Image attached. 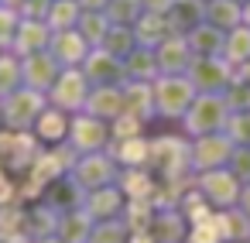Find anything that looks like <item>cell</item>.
Listing matches in <instances>:
<instances>
[{
	"instance_id": "13",
	"label": "cell",
	"mask_w": 250,
	"mask_h": 243,
	"mask_svg": "<svg viewBox=\"0 0 250 243\" xmlns=\"http://www.w3.org/2000/svg\"><path fill=\"white\" fill-rule=\"evenodd\" d=\"M117 236H120V229H117V226H110V229H100V243H117Z\"/></svg>"
},
{
	"instance_id": "4",
	"label": "cell",
	"mask_w": 250,
	"mask_h": 243,
	"mask_svg": "<svg viewBox=\"0 0 250 243\" xmlns=\"http://www.w3.org/2000/svg\"><path fill=\"white\" fill-rule=\"evenodd\" d=\"M165 113H178L182 106H185V100H188V89L185 86H178V82H165Z\"/></svg>"
},
{
	"instance_id": "10",
	"label": "cell",
	"mask_w": 250,
	"mask_h": 243,
	"mask_svg": "<svg viewBox=\"0 0 250 243\" xmlns=\"http://www.w3.org/2000/svg\"><path fill=\"white\" fill-rule=\"evenodd\" d=\"M89 209H93L96 216H103V209H106V216H110V209H117V195H113V192H100Z\"/></svg>"
},
{
	"instance_id": "15",
	"label": "cell",
	"mask_w": 250,
	"mask_h": 243,
	"mask_svg": "<svg viewBox=\"0 0 250 243\" xmlns=\"http://www.w3.org/2000/svg\"><path fill=\"white\" fill-rule=\"evenodd\" d=\"M137 243H147V236H137Z\"/></svg>"
},
{
	"instance_id": "7",
	"label": "cell",
	"mask_w": 250,
	"mask_h": 243,
	"mask_svg": "<svg viewBox=\"0 0 250 243\" xmlns=\"http://www.w3.org/2000/svg\"><path fill=\"white\" fill-rule=\"evenodd\" d=\"M223 154H226V144H216V141H209V144L199 147V161L202 164H219Z\"/></svg>"
},
{
	"instance_id": "12",
	"label": "cell",
	"mask_w": 250,
	"mask_h": 243,
	"mask_svg": "<svg viewBox=\"0 0 250 243\" xmlns=\"http://www.w3.org/2000/svg\"><path fill=\"white\" fill-rule=\"evenodd\" d=\"M11 192H14V188H11V182H7V175H4V171H0V202H7V199H11Z\"/></svg>"
},
{
	"instance_id": "11",
	"label": "cell",
	"mask_w": 250,
	"mask_h": 243,
	"mask_svg": "<svg viewBox=\"0 0 250 243\" xmlns=\"http://www.w3.org/2000/svg\"><path fill=\"white\" fill-rule=\"evenodd\" d=\"M154 151L171 154V151H178V144L175 141H161V144H154ZM175 168H178V158H165V171H175Z\"/></svg>"
},
{
	"instance_id": "5",
	"label": "cell",
	"mask_w": 250,
	"mask_h": 243,
	"mask_svg": "<svg viewBox=\"0 0 250 243\" xmlns=\"http://www.w3.org/2000/svg\"><path fill=\"white\" fill-rule=\"evenodd\" d=\"M103 137H106V134H103L96 123H83V127H76V144H83V147H96Z\"/></svg>"
},
{
	"instance_id": "1",
	"label": "cell",
	"mask_w": 250,
	"mask_h": 243,
	"mask_svg": "<svg viewBox=\"0 0 250 243\" xmlns=\"http://www.w3.org/2000/svg\"><path fill=\"white\" fill-rule=\"evenodd\" d=\"M202 185H206V195L216 199V202H233L236 199V178H229V175H206Z\"/></svg>"
},
{
	"instance_id": "14",
	"label": "cell",
	"mask_w": 250,
	"mask_h": 243,
	"mask_svg": "<svg viewBox=\"0 0 250 243\" xmlns=\"http://www.w3.org/2000/svg\"><path fill=\"white\" fill-rule=\"evenodd\" d=\"M243 205H247V212H250V188L243 192Z\"/></svg>"
},
{
	"instance_id": "8",
	"label": "cell",
	"mask_w": 250,
	"mask_h": 243,
	"mask_svg": "<svg viewBox=\"0 0 250 243\" xmlns=\"http://www.w3.org/2000/svg\"><path fill=\"white\" fill-rule=\"evenodd\" d=\"M42 137H62V117L59 113H48V117H42Z\"/></svg>"
},
{
	"instance_id": "9",
	"label": "cell",
	"mask_w": 250,
	"mask_h": 243,
	"mask_svg": "<svg viewBox=\"0 0 250 243\" xmlns=\"http://www.w3.org/2000/svg\"><path fill=\"white\" fill-rule=\"evenodd\" d=\"M124 182H127V192H130V195H137V199H144V195L151 192V182H147L144 175H127Z\"/></svg>"
},
{
	"instance_id": "3",
	"label": "cell",
	"mask_w": 250,
	"mask_h": 243,
	"mask_svg": "<svg viewBox=\"0 0 250 243\" xmlns=\"http://www.w3.org/2000/svg\"><path fill=\"white\" fill-rule=\"evenodd\" d=\"M226 233H223V219H202L195 223V233H192V243H219Z\"/></svg>"
},
{
	"instance_id": "6",
	"label": "cell",
	"mask_w": 250,
	"mask_h": 243,
	"mask_svg": "<svg viewBox=\"0 0 250 243\" xmlns=\"http://www.w3.org/2000/svg\"><path fill=\"white\" fill-rule=\"evenodd\" d=\"M120 158H124L127 164H144V161H147V144H141V141H127V144L120 147Z\"/></svg>"
},
{
	"instance_id": "2",
	"label": "cell",
	"mask_w": 250,
	"mask_h": 243,
	"mask_svg": "<svg viewBox=\"0 0 250 243\" xmlns=\"http://www.w3.org/2000/svg\"><path fill=\"white\" fill-rule=\"evenodd\" d=\"M76 178L83 182V185H103L106 178H110V164L106 161H86V164H79V171H76Z\"/></svg>"
}]
</instances>
